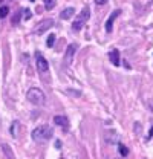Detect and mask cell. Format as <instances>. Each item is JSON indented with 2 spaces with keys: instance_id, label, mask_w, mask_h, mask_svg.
Here are the masks:
<instances>
[{
  "instance_id": "6da1fadb",
  "label": "cell",
  "mask_w": 153,
  "mask_h": 159,
  "mask_svg": "<svg viewBox=\"0 0 153 159\" xmlns=\"http://www.w3.org/2000/svg\"><path fill=\"white\" fill-rule=\"evenodd\" d=\"M31 136H32V141L40 142V144L48 142L49 139L54 136V129H52L51 125H40V127H37V129L32 130Z\"/></svg>"
},
{
  "instance_id": "7a4b0ae2",
  "label": "cell",
  "mask_w": 153,
  "mask_h": 159,
  "mask_svg": "<svg viewBox=\"0 0 153 159\" xmlns=\"http://www.w3.org/2000/svg\"><path fill=\"white\" fill-rule=\"evenodd\" d=\"M26 98H28V101H29L31 104H34V106H43L44 101H46V97H44L43 90L38 89V87H31V89L28 90V93H26Z\"/></svg>"
},
{
  "instance_id": "3957f363",
  "label": "cell",
  "mask_w": 153,
  "mask_h": 159,
  "mask_svg": "<svg viewBox=\"0 0 153 159\" xmlns=\"http://www.w3.org/2000/svg\"><path fill=\"white\" fill-rule=\"evenodd\" d=\"M89 17H90V8L89 6H84L81 9V12L76 16V19L74 20V23H72V31H80L86 25V21L89 20Z\"/></svg>"
},
{
  "instance_id": "277c9868",
  "label": "cell",
  "mask_w": 153,
  "mask_h": 159,
  "mask_svg": "<svg viewBox=\"0 0 153 159\" xmlns=\"http://www.w3.org/2000/svg\"><path fill=\"white\" fill-rule=\"evenodd\" d=\"M52 26H54V20H52V19L41 20V21L38 23L37 26H35V29H34V34H37V35H41V34H44L46 31H49V29H51Z\"/></svg>"
},
{
  "instance_id": "5b68a950",
  "label": "cell",
  "mask_w": 153,
  "mask_h": 159,
  "mask_svg": "<svg viewBox=\"0 0 153 159\" xmlns=\"http://www.w3.org/2000/svg\"><path fill=\"white\" fill-rule=\"evenodd\" d=\"M35 66H37V70L40 74H46L49 70V63L46 61V58L40 52L35 54Z\"/></svg>"
},
{
  "instance_id": "8992f818",
  "label": "cell",
  "mask_w": 153,
  "mask_h": 159,
  "mask_svg": "<svg viewBox=\"0 0 153 159\" xmlns=\"http://www.w3.org/2000/svg\"><path fill=\"white\" fill-rule=\"evenodd\" d=\"M76 49H78V46H76V44H69V46H67L66 54H64V64H66V66H69V64L72 63V60H74V55H75Z\"/></svg>"
},
{
  "instance_id": "52a82bcc",
  "label": "cell",
  "mask_w": 153,
  "mask_h": 159,
  "mask_svg": "<svg viewBox=\"0 0 153 159\" xmlns=\"http://www.w3.org/2000/svg\"><path fill=\"white\" fill-rule=\"evenodd\" d=\"M121 14V9H115L114 12L109 16V19L106 20V32H112V28H114V21L115 19Z\"/></svg>"
},
{
  "instance_id": "ba28073f",
  "label": "cell",
  "mask_w": 153,
  "mask_h": 159,
  "mask_svg": "<svg viewBox=\"0 0 153 159\" xmlns=\"http://www.w3.org/2000/svg\"><path fill=\"white\" fill-rule=\"evenodd\" d=\"M54 122L60 125L63 130H69V119L67 116H64V115H57V116H54Z\"/></svg>"
},
{
  "instance_id": "9c48e42d",
  "label": "cell",
  "mask_w": 153,
  "mask_h": 159,
  "mask_svg": "<svg viewBox=\"0 0 153 159\" xmlns=\"http://www.w3.org/2000/svg\"><path fill=\"white\" fill-rule=\"evenodd\" d=\"M109 60L114 66H119V51L118 49H112L109 52Z\"/></svg>"
},
{
  "instance_id": "30bf717a",
  "label": "cell",
  "mask_w": 153,
  "mask_h": 159,
  "mask_svg": "<svg viewBox=\"0 0 153 159\" xmlns=\"http://www.w3.org/2000/svg\"><path fill=\"white\" fill-rule=\"evenodd\" d=\"M74 12H75V9H74L72 6H69V8H66V9H63V11L60 12V17L63 20H67L74 16Z\"/></svg>"
},
{
  "instance_id": "8fae6325",
  "label": "cell",
  "mask_w": 153,
  "mask_h": 159,
  "mask_svg": "<svg viewBox=\"0 0 153 159\" xmlns=\"http://www.w3.org/2000/svg\"><path fill=\"white\" fill-rule=\"evenodd\" d=\"M118 152H119L121 156H127L129 155V148L126 145H123V144H118Z\"/></svg>"
},
{
  "instance_id": "7c38bea8",
  "label": "cell",
  "mask_w": 153,
  "mask_h": 159,
  "mask_svg": "<svg viewBox=\"0 0 153 159\" xmlns=\"http://www.w3.org/2000/svg\"><path fill=\"white\" fill-rule=\"evenodd\" d=\"M43 3H44V8L49 11V9H52L54 6H55V3H57V0H43Z\"/></svg>"
},
{
  "instance_id": "4fadbf2b",
  "label": "cell",
  "mask_w": 153,
  "mask_h": 159,
  "mask_svg": "<svg viewBox=\"0 0 153 159\" xmlns=\"http://www.w3.org/2000/svg\"><path fill=\"white\" fill-rule=\"evenodd\" d=\"M20 125L19 121H14L12 122V125H11V135L14 136V138H17V127Z\"/></svg>"
},
{
  "instance_id": "5bb4252c",
  "label": "cell",
  "mask_w": 153,
  "mask_h": 159,
  "mask_svg": "<svg viewBox=\"0 0 153 159\" xmlns=\"http://www.w3.org/2000/svg\"><path fill=\"white\" fill-rule=\"evenodd\" d=\"M21 16H23V9H20V11H17V14L14 16V19H12V21H11V23H12L14 26H16V25H19L20 17H21Z\"/></svg>"
},
{
  "instance_id": "9a60e30c",
  "label": "cell",
  "mask_w": 153,
  "mask_h": 159,
  "mask_svg": "<svg viewBox=\"0 0 153 159\" xmlns=\"http://www.w3.org/2000/svg\"><path fill=\"white\" fill-rule=\"evenodd\" d=\"M9 14V8L8 6H0V19H5Z\"/></svg>"
},
{
  "instance_id": "2e32d148",
  "label": "cell",
  "mask_w": 153,
  "mask_h": 159,
  "mask_svg": "<svg viewBox=\"0 0 153 159\" xmlns=\"http://www.w3.org/2000/svg\"><path fill=\"white\" fill-rule=\"evenodd\" d=\"M54 41H55V35H54V34H49V37L46 40V46H48V48H52V46H54Z\"/></svg>"
},
{
  "instance_id": "e0dca14e",
  "label": "cell",
  "mask_w": 153,
  "mask_h": 159,
  "mask_svg": "<svg viewBox=\"0 0 153 159\" xmlns=\"http://www.w3.org/2000/svg\"><path fill=\"white\" fill-rule=\"evenodd\" d=\"M23 19L25 20H29L31 19V11L26 8V9H23Z\"/></svg>"
},
{
  "instance_id": "ac0fdd59",
  "label": "cell",
  "mask_w": 153,
  "mask_h": 159,
  "mask_svg": "<svg viewBox=\"0 0 153 159\" xmlns=\"http://www.w3.org/2000/svg\"><path fill=\"white\" fill-rule=\"evenodd\" d=\"M96 5H106L107 3V0H95Z\"/></svg>"
},
{
  "instance_id": "d6986e66",
  "label": "cell",
  "mask_w": 153,
  "mask_h": 159,
  "mask_svg": "<svg viewBox=\"0 0 153 159\" xmlns=\"http://www.w3.org/2000/svg\"><path fill=\"white\" fill-rule=\"evenodd\" d=\"M152 136H153V127L150 129V132H149V136H147V141H150V139H152Z\"/></svg>"
},
{
  "instance_id": "ffe728a7",
  "label": "cell",
  "mask_w": 153,
  "mask_h": 159,
  "mask_svg": "<svg viewBox=\"0 0 153 159\" xmlns=\"http://www.w3.org/2000/svg\"><path fill=\"white\" fill-rule=\"evenodd\" d=\"M31 2H34V0H31Z\"/></svg>"
}]
</instances>
